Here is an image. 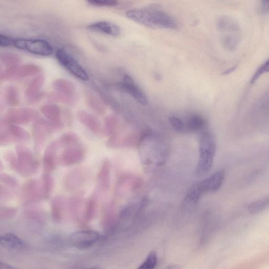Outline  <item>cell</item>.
I'll return each mask as SVG.
<instances>
[{"label":"cell","mask_w":269,"mask_h":269,"mask_svg":"<svg viewBox=\"0 0 269 269\" xmlns=\"http://www.w3.org/2000/svg\"><path fill=\"white\" fill-rule=\"evenodd\" d=\"M217 26L224 47L229 51L235 50L242 39V29L237 22L231 17L223 16L219 18Z\"/></svg>","instance_id":"obj_3"},{"label":"cell","mask_w":269,"mask_h":269,"mask_svg":"<svg viewBox=\"0 0 269 269\" xmlns=\"http://www.w3.org/2000/svg\"><path fill=\"white\" fill-rule=\"evenodd\" d=\"M10 136L14 139L27 140L29 139L28 132L23 128L14 124H12L8 128Z\"/></svg>","instance_id":"obj_29"},{"label":"cell","mask_w":269,"mask_h":269,"mask_svg":"<svg viewBox=\"0 0 269 269\" xmlns=\"http://www.w3.org/2000/svg\"><path fill=\"white\" fill-rule=\"evenodd\" d=\"M127 17L139 24L153 28L176 29L178 24L171 15L155 9H137L128 11Z\"/></svg>","instance_id":"obj_1"},{"label":"cell","mask_w":269,"mask_h":269,"mask_svg":"<svg viewBox=\"0 0 269 269\" xmlns=\"http://www.w3.org/2000/svg\"><path fill=\"white\" fill-rule=\"evenodd\" d=\"M41 111L51 122L59 126H63L61 122V111L57 105L54 103L44 105Z\"/></svg>","instance_id":"obj_21"},{"label":"cell","mask_w":269,"mask_h":269,"mask_svg":"<svg viewBox=\"0 0 269 269\" xmlns=\"http://www.w3.org/2000/svg\"><path fill=\"white\" fill-rule=\"evenodd\" d=\"M105 131L108 136H111L117 130L119 125V119L114 115H110L106 118Z\"/></svg>","instance_id":"obj_31"},{"label":"cell","mask_w":269,"mask_h":269,"mask_svg":"<svg viewBox=\"0 0 269 269\" xmlns=\"http://www.w3.org/2000/svg\"><path fill=\"white\" fill-rule=\"evenodd\" d=\"M37 112L28 108H13L8 112V121L12 124L22 125L30 123L37 117Z\"/></svg>","instance_id":"obj_11"},{"label":"cell","mask_w":269,"mask_h":269,"mask_svg":"<svg viewBox=\"0 0 269 269\" xmlns=\"http://www.w3.org/2000/svg\"><path fill=\"white\" fill-rule=\"evenodd\" d=\"M58 62L73 76L83 81H87L89 77L81 65L63 49H58L56 53Z\"/></svg>","instance_id":"obj_6"},{"label":"cell","mask_w":269,"mask_h":269,"mask_svg":"<svg viewBox=\"0 0 269 269\" xmlns=\"http://www.w3.org/2000/svg\"><path fill=\"white\" fill-rule=\"evenodd\" d=\"M6 98L7 103L11 106H17L19 103L18 92L16 88L9 87L7 89Z\"/></svg>","instance_id":"obj_32"},{"label":"cell","mask_w":269,"mask_h":269,"mask_svg":"<svg viewBox=\"0 0 269 269\" xmlns=\"http://www.w3.org/2000/svg\"><path fill=\"white\" fill-rule=\"evenodd\" d=\"M139 145L141 159L145 165L164 163L167 157V147L157 134L151 131L143 134Z\"/></svg>","instance_id":"obj_2"},{"label":"cell","mask_w":269,"mask_h":269,"mask_svg":"<svg viewBox=\"0 0 269 269\" xmlns=\"http://www.w3.org/2000/svg\"><path fill=\"white\" fill-rule=\"evenodd\" d=\"M2 62L8 68L18 66L20 63V58L16 54L4 53L1 56Z\"/></svg>","instance_id":"obj_33"},{"label":"cell","mask_w":269,"mask_h":269,"mask_svg":"<svg viewBox=\"0 0 269 269\" xmlns=\"http://www.w3.org/2000/svg\"><path fill=\"white\" fill-rule=\"evenodd\" d=\"M142 184L139 177L131 174L124 175L119 178L115 185V194L119 197H125L138 190Z\"/></svg>","instance_id":"obj_9"},{"label":"cell","mask_w":269,"mask_h":269,"mask_svg":"<svg viewBox=\"0 0 269 269\" xmlns=\"http://www.w3.org/2000/svg\"><path fill=\"white\" fill-rule=\"evenodd\" d=\"M99 234L95 231L82 230L73 233L70 236V241L75 247L84 249L92 246L99 241Z\"/></svg>","instance_id":"obj_10"},{"label":"cell","mask_w":269,"mask_h":269,"mask_svg":"<svg viewBox=\"0 0 269 269\" xmlns=\"http://www.w3.org/2000/svg\"><path fill=\"white\" fill-rule=\"evenodd\" d=\"M45 82L42 75H39L29 83L25 90V95L29 99L37 98L40 95Z\"/></svg>","instance_id":"obj_24"},{"label":"cell","mask_w":269,"mask_h":269,"mask_svg":"<svg viewBox=\"0 0 269 269\" xmlns=\"http://www.w3.org/2000/svg\"><path fill=\"white\" fill-rule=\"evenodd\" d=\"M111 162L108 159L105 160L97 176L98 189L103 192L108 191L110 186Z\"/></svg>","instance_id":"obj_15"},{"label":"cell","mask_w":269,"mask_h":269,"mask_svg":"<svg viewBox=\"0 0 269 269\" xmlns=\"http://www.w3.org/2000/svg\"><path fill=\"white\" fill-rule=\"evenodd\" d=\"M158 261L157 255L155 251H152L149 254L146 260L139 267L140 269L154 268Z\"/></svg>","instance_id":"obj_34"},{"label":"cell","mask_w":269,"mask_h":269,"mask_svg":"<svg viewBox=\"0 0 269 269\" xmlns=\"http://www.w3.org/2000/svg\"><path fill=\"white\" fill-rule=\"evenodd\" d=\"M169 121L172 127L177 131L180 132L186 131V124L180 118L172 116L170 117Z\"/></svg>","instance_id":"obj_36"},{"label":"cell","mask_w":269,"mask_h":269,"mask_svg":"<svg viewBox=\"0 0 269 269\" xmlns=\"http://www.w3.org/2000/svg\"><path fill=\"white\" fill-rule=\"evenodd\" d=\"M216 152V144L213 134L208 132L202 133L199 139V159L196 167L198 175H204L211 170Z\"/></svg>","instance_id":"obj_4"},{"label":"cell","mask_w":269,"mask_h":269,"mask_svg":"<svg viewBox=\"0 0 269 269\" xmlns=\"http://www.w3.org/2000/svg\"><path fill=\"white\" fill-rule=\"evenodd\" d=\"M119 87L143 106H146L148 104L147 98L145 94L128 75H126L124 77V81L119 84Z\"/></svg>","instance_id":"obj_13"},{"label":"cell","mask_w":269,"mask_h":269,"mask_svg":"<svg viewBox=\"0 0 269 269\" xmlns=\"http://www.w3.org/2000/svg\"><path fill=\"white\" fill-rule=\"evenodd\" d=\"M268 196L264 197L251 203L248 206V211L251 214H257L260 213L268 207Z\"/></svg>","instance_id":"obj_30"},{"label":"cell","mask_w":269,"mask_h":269,"mask_svg":"<svg viewBox=\"0 0 269 269\" xmlns=\"http://www.w3.org/2000/svg\"><path fill=\"white\" fill-rule=\"evenodd\" d=\"M0 244L12 251L22 250L26 247V244L22 239L12 233H6L0 236Z\"/></svg>","instance_id":"obj_19"},{"label":"cell","mask_w":269,"mask_h":269,"mask_svg":"<svg viewBox=\"0 0 269 269\" xmlns=\"http://www.w3.org/2000/svg\"><path fill=\"white\" fill-rule=\"evenodd\" d=\"M206 125L205 119L201 116L194 115L190 117L186 124V131H197L203 129Z\"/></svg>","instance_id":"obj_28"},{"label":"cell","mask_w":269,"mask_h":269,"mask_svg":"<svg viewBox=\"0 0 269 269\" xmlns=\"http://www.w3.org/2000/svg\"><path fill=\"white\" fill-rule=\"evenodd\" d=\"M85 96L88 106L94 112L99 115L106 113L107 109L103 101L92 92L86 91Z\"/></svg>","instance_id":"obj_25"},{"label":"cell","mask_w":269,"mask_h":269,"mask_svg":"<svg viewBox=\"0 0 269 269\" xmlns=\"http://www.w3.org/2000/svg\"><path fill=\"white\" fill-rule=\"evenodd\" d=\"M238 66L235 65L233 66L232 68H231L227 70H226L225 72L222 73L223 76H228V75L230 74L231 73H232L234 71H236V70L237 69Z\"/></svg>","instance_id":"obj_41"},{"label":"cell","mask_w":269,"mask_h":269,"mask_svg":"<svg viewBox=\"0 0 269 269\" xmlns=\"http://www.w3.org/2000/svg\"><path fill=\"white\" fill-rule=\"evenodd\" d=\"M225 178V172L221 170L204 179L198 184L204 193L205 192H214L221 187Z\"/></svg>","instance_id":"obj_14"},{"label":"cell","mask_w":269,"mask_h":269,"mask_svg":"<svg viewBox=\"0 0 269 269\" xmlns=\"http://www.w3.org/2000/svg\"><path fill=\"white\" fill-rule=\"evenodd\" d=\"M41 72L40 68L35 64H26L8 68L6 72V78L10 81L36 76Z\"/></svg>","instance_id":"obj_12"},{"label":"cell","mask_w":269,"mask_h":269,"mask_svg":"<svg viewBox=\"0 0 269 269\" xmlns=\"http://www.w3.org/2000/svg\"><path fill=\"white\" fill-rule=\"evenodd\" d=\"M13 46L18 49L42 56H50L53 52L51 44L42 39H14Z\"/></svg>","instance_id":"obj_5"},{"label":"cell","mask_w":269,"mask_h":269,"mask_svg":"<svg viewBox=\"0 0 269 269\" xmlns=\"http://www.w3.org/2000/svg\"><path fill=\"white\" fill-rule=\"evenodd\" d=\"M269 70V61L267 60L263 64H262L257 70V71L254 74L252 77L250 84L253 85L259 79L260 76L264 73H267Z\"/></svg>","instance_id":"obj_37"},{"label":"cell","mask_w":269,"mask_h":269,"mask_svg":"<svg viewBox=\"0 0 269 269\" xmlns=\"http://www.w3.org/2000/svg\"><path fill=\"white\" fill-rule=\"evenodd\" d=\"M79 121L85 127L95 134H100L103 133L102 127L97 119L88 113L80 111L77 114Z\"/></svg>","instance_id":"obj_16"},{"label":"cell","mask_w":269,"mask_h":269,"mask_svg":"<svg viewBox=\"0 0 269 269\" xmlns=\"http://www.w3.org/2000/svg\"><path fill=\"white\" fill-rule=\"evenodd\" d=\"M102 225L104 231L107 233L113 232L118 228V216L112 205L108 206L105 210Z\"/></svg>","instance_id":"obj_17"},{"label":"cell","mask_w":269,"mask_h":269,"mask_svg":"<svg viewBox=\"0 0 269 269\" xmlns=\"http://www.w3.org/2000/svg\"><path fill=\"white\" fill-rule=\"evenodd\" d=\"M146 203V200L143 199L124 207L118 216V228L122 230L129 228Z\"/></svg>","instance_id":"obj_7"},{"label":"cell","mask_w":269,"mask_h":269,"mask_svg":"<svg viewBox=\"0 0 269 269\" xmlns=\"http://www.w3.org/2000/svg\"><path fill=\"white\" fill-rule=\"evenodd\" d=\"M66 201L62 197L56 198L52 205L53 215L56 221H60L64 216Z\"/></svg>","instance_id":"obj_27"},{"label":"cell","mask_w":269,"mask_h":269,"mask_svg":"<svg viewBox=\"0 0 269 269\" xmlns=\"http://www.w3.org/2000/svg\"><path fill=\"white\" fill-rule=\"evenodd\" d=\"M64 150L59 157L62 165L70 166L82 162L85 157V150L81 143L63 146Z\"/></svg>","instance_id":"obj_8"},{"label":"cell","mask_w":269,"mask_h":269,"mask_svg":"<svg viewBox=\"0 0 269 269\" xmlns=\"http://www.w3.org/2000/svg\"><path fill=\"white\" fill-rule=\"evenodd\" d=\"M50 98L52 101L62 103L70 105V106L73 105L75 102V97H72L58 92L52 94Z\"/></svg>","instance_id":"obj_35"},{"label":"cell","mask_w":269,"mask_h":269,"mask_svg":"<svg viewBox=\"0 0 269 269\" xmlns=\"http://www.w3.org/2000/svg\"><path fill=\"white\" fill-rule=\"evenodd\" d=\"M93 5L99 7H114L118 4L117 0H87Z\"/></svg>","instance_id":"obj_38"},{"label":"cell","mask_w":269,"mask_h":269,"mask_svg":"<svg viewBox=\"0 0 269 269\" xmlns=\"http://www.w3.org/2000/svg\"><path fill=\"white\" fill-rule=\"evenodd\" d=\"M14 39L0 34V47H7L13 46Z\"/></svg>","instance_id":"obj_39"},{"label":"cell","mask_w":269,"mask_h":269,"mask_svg":"<svg viewBox=\"0 0 269 269\" xmlns=\"http://www.w3.org/2000/svg\"><path fill=\"white\" fill-rule=\"evenodd\" d=\"M13 268V267L11 266L10 265H9L7 264H6V263H5L4 262H2L0 261V268H2V269H4V268L7 269V268Z\"/></svg>","instance_id":"obj_42"},{"label":"cell","mask_w":269,"mask_h":269,"mask_svg":"<svg viewBox=\"0 0 269 269\" xmlns=\"http://www.w3.org/2000/svg\"><path fill=\"white\" fill-rule=\"evenodd\" d=\"M204 193L198 183L193 185L188 191L184 203L188 205H196L201 198Z\"/></svg>","instance_id":"obj_26"},{"label":"cell","mask_w":269,"mask_h":269,"mask_svg":"<svg viewBox=\"0 0 269 269\" xmlns=\"http://www.w3.org/2000/svg\"><path fill=\"white\" fill-rule=\"evenodd\" d=\"M55 125L52 122L43 120L38 121L33 127V133L35 139L39 141L46 139L51 132L56 129Z\"/></svg>","instance_id":"obj_22"},{"label":"cell","mask_w":269,"mask_h":269,"mask_svg":"<svg viewBox=\"0 0 269 269\" xmlns=\"http://www.w3.org/2000/svg\"><path fill=\"white\" fill-rule=\"evenodd\" d=\"M53 87L55 90L72 97H75L77 94L76 86L71 82L65 79H58L53 83Z\"/></svg>","instance_id":"obj_23"},{"label":"cell","mask_w":269,"mask_h":269,"mask_svg":"<svg viewBox=\"0 0 269 269\" xmlns=\"http://www.w3.org/2000/svg\"><path fill=\"white\" fill-rule=\"evenodd\" d=\"M86 171L84 169H77L70 172L66 178V188L70 190L79 188L86 181Z\"/></svg>","instance_id":"obj_20"},{"label":"cell","mask_w":269,"mask_h":269,"mask_svg":"<svg viewBox=\"0 0 269 269\" xmlns=\"http://www.w3.org/2000/svg\"><path fill=\"white\" fill-rule=\"evenodd\" d=\"M89 30L116 37L120 34V28L116 24L107 21L98 22L88 26Z\"/></svg>","instance_id":"obj_18"},{"label":"cell","mask_w":269,"mask_h":269,"mask_svg":"<svg viewBox=\"0 0 269 269\" xmlns=\"http://www.w3.org/2000/svg\"><path fill=\"white\" fill-rule=\"evenodd\" d=\"M261 8L263 13L267 12L268 8V0H261Z\"/></svg>","instance_id":"obj_40"}]
</instances>
